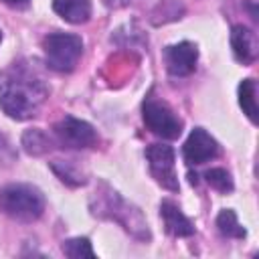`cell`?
Here are the masks:
<instances>
[{"mask_svg": "<svg viewBox=\"0 0 259 259\" xmlns=\"http://www.w3.org/2000/svg\"><path fill=\"white\" fill-rule=\"evenodd\" d=\"M160 217L164 221V227H166L168 235H172V237H190V235H194V223L178 208L176 202L162 200Z\"/></svg>", "mask_w": 259, "mask_h": 259, "instance_id": "9", "label": "cell"}, {"mask_svg": "<svg viewBox=\"0 0 259 259\" xmlns=\"http://www.w3.org/2000/svg\"><path fill=\"white\" fill-rule=\"evenodd\" d=\"M53 10L71 24H81L91 18V0H53Z\"/></svg>", "mask_w": 259, "mask_h": 259, "instance_id": "11", "label": "cell"}, {"mask_svg": "<svg viewBox=\"0 0 259 259\" xmlns=\"http://www.w3.org/2000/svg\"><path fill=\"white\" fill-rule=\"evenodd\" d=\"M2 2L12 6V8H26L30 4V0H2Z\"/></svg>", "mask_w": 259, "mask_h": 259, "instance_id": "18", "label": "cell"}, {"mask_svg": "<svg viewBox=\"0 0 259 259\" xmlns=\"http://www.w3.org/2000/svg\"><path fill=\"white\" fill-rule=\"evenodd\" d=\"M204 178L208 186H212L219 192H231L233 190V178L225 168H210L204 172Z\"/></svg>", "mask_w": 259, "mask_h": 259, "instance_id": "16", "label": "cell"}, {"mask_svg": "<svg viewBox=\"0 0 259 259\" xmlns=\"http://www.w3.org/2000/svg\"><path fill=\"white\" fill-rule=\"evenodd\" d=\"M53 170L59 174V178H61L63 182H67V184H71V186H79V184L85 182L83 174H81L79 170H75L71 162H61V160H57V162H53Z\"/></svg>", "mask_w": 259, "mask_h": 259, "instance_id": "17", "label": "cell"}, {"mask_svg": "<svg viewBox=\"0 0 259 259\" xmlns=\"http://www.w3.org/2000/svg\"><path fill=\"white\" fill-rule=\"evenodd\" d=\"M142 117H144L146 127L164 140H176L182 134L180 117L164 101L148 97L142 105Z\"/></svg>", "mask_w": 259, "mask_h": 259, "instance_id": "4", "label": "cell"}, {"mask_svg": "<svg viewBox=\"0 0 259 259\" xmlns=\"http://www.w3.org/2000/svg\"><path fill=\"white\" fill-rule=\"evenodd\" d=\"M164 61H166V69L170 75L174 77H186L196 69V61H198V49L192 42H178V45H170L164 51Z\"/></svg>", "mask_w": 259, "mask_h": 259, "instance_id": "8", "label": "cell"}, {"mask_svg": "<svg viewBox=\"0 0 259 259\" xmlns=\"http://www.w3.org/2000/svg\"><path fill=\"white\" fill-rule=\"evenodd\" d=\"M45 97L47 89L40 81L16 75L4 81V87L0 91V107L12 119H28L36 115Z\"/></svg>", "mask_w": 259, "mask_h": 259, "instance_id": "1", "label": "cell"}, {"mask_svg": "<svg viewBox=\"0 0 259 259\" xmlns=\"http://www.w3.org/2000/svg\"><path fill=\"white\" fill-rule=\"evenodd\" d=\"M257 85L255 79H243L239 85V105L243 107V113L255 123L257 121Z\"/></svg>", "mask_w": 259, "mask_h": 259, "instance_id": "12", "label": "cell"}, {"mask_svg": "<svg viewBox=\"0 0 259 259\" xmlns=\"http://www.w3.org/2000/svg\"><path fill=\"white\" fill-rule=\"evenodd\" d=\"M63 253L71 259H83V257H95V251L87 237H75L67 239L63 243Z\"/></svg>", "mask_w": 259, "mask_h": 259, "instance_id": "15", "label": "cell"}, {"mask_svg": "<svg viewBox=\"0 0 259 259\" xmlns=\"http://www.w3.org/2000/svg\"><path fill=\"white\" fill-rule=\"evenodd\" d=\"M55 134L65 148H91L97 144V132L91 123L67 115L55 125Z\"/></svg>", "mask_w": 259, "mask_h": 259, "instance_id": "6", "label": "cell"}, {"mask_svg": "<svg viewBox=\"0 0 259 259\" xmlns=\"http://www.w3.org/2000/svg\"><path fill=\"white\" fill-rule=\"evenodd\" d=\"M146 158L150 162V170L156 176V180L168 188L178 190V178L174 174V150L168 144H150L146 148Z\"/></svg>", "mask_w": 259, "mask_h": 259, "instance_id": "5", "label": "cell"}, {"mask_svg": "<svg viewBox=\"0 0 259 259\" xmlns=\"http://www.w3.org/2000/svg\"><path fill=\"white\" fill-rule=\"evenodd\" d=\"M0 210L22 223L36 221L45 210V196L32 184H6L0 188Z\"/></svg>", "mask_w": 259, "mask_h": 259, "instance_id": "2", "label": "cell"}, {"mask_svg": "<svg viewBox=\"0 0 259 259\" xmlns=\"http://www.w3.org/2000/svg\"><path fill=\"white\" fill-rule=\"evenodd\" d=\"M0 40H2V32H0Z\"/></svg>", "mask_w": 259, "mask_h": 259, "instance_id": "19", "label": "cell"}, {"mask_svg": "<svg viewBox=\"0 0 259 259\" xmlns=\"http://www.w3.org/2000/svg\"><path fill=\"white\" fill-rule=\"evenodd\" d=\"M53 142L42 130H26L22 136V148L30 156H40L51 150Z\"/></svg>", "mask_w": 259, "mask_h": 259, "instance_id": "13", "label": "cell"}, {"mask_svg": "<svg viewBox=\"0 0 259 259\" xmlns=\"http://www.w3.org/2000/svg\"><path fill=\"white\" fill-rule=\"evenodd\" d=\"M42 51L47 65L55 71L69 73L77 67L83 55V40L77 34L69 32H51L42 40Z\"/></svg>", "mask_w": 259, "mask_h": 259, "instance_id": "3", "label": "cell"}, {"mask_svg": "<svg viewBox=\"0 0 259 259\" xmlns=\"http://www.w3.org/2000/svg\"><path fill=\"white\" fill-rule=\"evenodd\" d=\"M217 227L221 231V235L225 237H235V239H243L247 235V231L243 229V225L237 221V214L235 210L231 208H223L217 217Z\"/></svg>", "mask_w": 259, "mask_h": 259, "instance_id": "14", "label": "cell"}, {"mask_svg": "<svg viewBox=\"0 0 259 259\" xmlns=\"http://www.w3.org/2000/svg\"><path fill=\"white\" fill-rule=\"evenodd\" d=\"M182 154H184L186 164L198 166V164H204L219 156V144L206 130L194 127L182 146Z\"/></svg>", "mask_w": 259, "mask_h": 259, "instance_id": "7", "label": "cell"}, {"mask_svg": "<svg viewBox=\"0 0 259 259\" xmlns=\"http://www.w3.org/2000/svg\"><path fill=\"white\" fill-rule=\"evenodd\" d=\"M231 49H233V55L239 63H243V65L253 63L255 57H257V36H255V32L249 30L247 26H243V24L233 26V30H231Z\"/></svg>", "mask_w": 259, "mask_h": 259, "instance_id": "10", "label": "cell"}]
</instances>
